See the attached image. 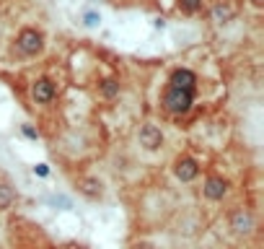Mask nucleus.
I'll list each match as a JSON object with an SVG mask.
<instances>
[{
    "label": "nucleus",
    "mask_w": 264,
    "mask_h": 249,
    "mask_svg": "<svg viewBox=\"0 0 264 249\" xmlns=\"http://www.w3.org/2000/svg\"><path fill=\"white\" fill-rule=\"evenodd\" d=\"M205 6V0H176V8L184 13V16H197Z\"/></svg>",
    "instance_id": "nucleus-14"
},
{
    "label": "nucleus",
    "mask_w": 264,
    "mask_h": 249,
    "mask_svg": "<svg viewBox=\"0 0 264 249\" xmlns=\"http://www.w3.org/2000/svg\"><path fill=\"white\" fill-rule=\"evenodd\" d=\"M31 171H34L37 177H42V179L50 177V166H47V164H34V166H31Z\"/></svg>",
    "instance_id": "nucleus-17"
},
{
    "label": "nucleus",
    "mask_w": 264,
    "mask_h": 249,
    "mask_svg": "<svg viewBox=\"0 0 264 249\" xmlns=\"http://www.w3.org/2000/svg\"><path fill=\"white\" fill-rule=\"evenodd\" d=\"M96 91H99V96H101V99H117V96H119V91H122V83H119V78L106 75V78H101V81H99Z\"/></svg>",
    "instance_id": "nucleus-11"
},
{
    "label": "nucleus",
    "mask_w": 264,
    "mask_h": 249,
    "mask_svg": "<svg viewBox=\"0 0 264 249\" xmlns=\"http://www.w3.org/2000/svg\"><path fill=\"white\" fill-rule=\"evenodd\" d=\"M16 200H19V195H16V187H13L11 182H0V210H8Z\"/></svg>",
    "instance_id": "nucleus-12"
},
{
    "label": "nucleus",
    "mask_w": 264,
    "mask_h": 249,
    "mask_svg": "<svg viewBox=\"0 0 264 249\" xmlns=\"http://www.w3.org/2000/svg\"><path fill=\"white\" fill-rule=\"evenodd\" d=\"M50 202H52L55 208H60V210H73V200H70L68 195H62V192L52 195V197H50Z\"/></svg>",
    "instance_id": "nucleus-15"
},
{
    "label": "nucleus",
    "mask_w": 264,
    "mask_h": 249,
    "mask_svg": "<svg viewBox=\"0 0 264 249\" xmlns=\"http://www.w3.org/2000/svg\"><path fill=\"white\" fill-rule=\"evenodd\" d=\"M168 86L186 88V91H194V93H197L199 78H197V73L189 70V68H176V70H171V75H168Z\"/></svg>",
    "instance_id": "nucleus-8"
},
{
    "label": "nucleus",
    "mask_w": 264,
    "mask_h": 249,
    "mask_svg": "<svg viewBox=\"0 0 264 249\" xmlns=\"http://www.w3.org/2000/svg\"><path fill=\"white\" fill-rule=\"evenodd\" d=\"M153 26H155V29H166V19H155Z\"/></svg>",
    "instance_id": "nucleus-18"
},
{
    "label": "nucleus",
    "mask_w": 264,
    "mask_h": 249,
    "mask_svg": "<svg viewBox=\"0 0 264 249\" xmlns=\"http://www.w3.org/2000/svg\"><path fill=\"white\" fill-rule=\"evenodd\" d=\"M251 6H256V8H259V6H264V0H251Z\"/></svg>",
    "instance_id": "nucleus-19"
},
{
    "label": "nucleus",
    "mask_w": 264,
    "mask_h": 249,
    "mask_svg": "<svg viewBox=\"0 0 264 249\" xmlns=\"http://www.w3.org/2000/svg\"><path fill=\"white\" fill-rule=\"evenodd\" d=\"M81 26H83V29H99V26H101V13L93 11V8H86V11L81 13Z\"/></svg>",
    "instance_id": "nucleus-13"
},
{
    "label": "nucleus",
    "mask_w": 264,
    "mask_h": 249,
    "mask_svg": "<svg viewBox=\"0 0 264 249\" xmlns=\"http://www.w3.org/2000/svg\"><path fill=\"white\" fill-rule=\"evenodd\" d=\"M230 190V182L223 174H210L205 182H202V197L210 202H220Z\"/></svg>",
    "instance_id": "nucleus-5"
},
{
    "label": "nucleus",
    "mask_w": 264,
    "mask_h": 249,
    "mask_svg": "<svg viewBox=\"0 0 264 249\" xmlns=\"http://www.w3.org/2000/svg\"><path fill=\"white\" fill-rule=\"evenodd\" d=\"M233 19H236V11H233L230 3H215V6L210 8V21H212L215 26H225V24H230Z\"/></svg>",
    "instance_id": "nucleus-10"
},
{
    "label": "nucleus",
    "mask_w": 264,
    "mask_h": 249,
    "mask_svg": "<svg viewBox=\"0 0 264 249\" xmlns=\"http://www.w3.org/2000/svg\"><path fill=\"white\" fill-rule=\"evenodd\" d=\"M75 187H78V192L86 195L88 200H99L101 192H104V184L99 177H78L75 179Z\"/></svg>",
    "instance_id": "nucleus-9"
},
{
    "label": "nucleus",
    "mask_w": 264,
    "mask_h": 249,
    "mask_svg": "<svg viewBox=\"0 0 264 249\" xmlns=\"http://www.w3.org/2000/svg\"><path fill=\"white\" fill-rule=\"evenodd\" d=\"M21 135H24L26 140H34V143H37V140L42 138L39 128H34V125H31V122H24V125H21Z\"/></svg>",
    "instance_id": "nucleus-16"
},
{
    "label": "nucleus",
    "mask_w": 264,
    "mask_h": 249,
    "mask_svg": "<svg viewBox=\"0 0 264 249\" xmlns=\"http://www.w3.org/2000/svg\"><path fill=\"white\" fill-rule=\"evenodd\" d=\"M31 99H34L37 104L50 106V104L57 99V86H55L52 78H47V75L37 78V81L31 83Z\"/></svg>",
    "instance_id": "nucleus-6"
},
{
    "label": "nucleus",
    "mask_w": 264,
    "mask_h": 249,
    "mask_svg": "<svg viewBox=\"0 0 264 249\" xmlns=\"http://www.w3.org/2000/svg\"><path fill=\"white\" fill-rule=\"evenodd\" d=\"M228 226L236 236H251L256 231V215L251 208H233L230 215H228Z\"/></svg>",
    "instance_id": "nucleus-3"
},
{
    "label": "nucleus",
    "mask_w": 264,
    "mask_h": 249,
    "mask_svg": "<svg viewBox=\"0 0 264 249\" xmlns=\"http://www.w3.org/2000/svg\"><path fill=\"white\" fill-rule=\"evenodd\" d=\"M174 177L184 184H189L199 177V161L192 159V156H179L174 161Z\"/></svg>",
    "instance_id": "nucleus-7"
},
{
    "label": "nucleus",
    "mask_w": 264,
    "mask_h": 249,
    "mask_svg": "<svg viewBox=\"0 0 264 249\" xmlns=\"http://www.w3.org/2000/svg\"><path fill=\"white\" fill-rule=\"evenodd\" d=\"M194 99H197L194 91L176 88V86H168V83H166V88H163V93H161V106H163V112L171 114V117H184V114L192 112Z\"/></svg>",
    "instance_id": "nucleus-1"
},
{
    "label": "nucleus",
    "mask_w": 264,
    "mask_h": 249,
    "mask_svg": "<svg viewBox=\"0 0 264 249\" xmlns=\"http://www.w3.org/2000/svg\"><path fill=\"white\" fill-rule=\"evenodd\" d=\"M163 130L158 128V125H153V122H145L143 128L137 130V143L143 146L145 151L155 153V151H161L163 148Z\"/></svg>",
    "instance_id": "nucleus-4"
},
{
    "label": "nucleus",
    "mask_w": 264,
    "mask_h": 249,
    "mask_svg": "<svg viewBox=\"0 0 264 249\" xmlns=\"http://www.w3.org/2000/svg\"><path fill=\"white\" fill-rule=\"evenodd\" d=\"M16 44V52L24 55V57H37L44 52V31L37 26H24L13 39Z\"/></svg>",
    "instance_id": "nucleus-2"
}]
</instances>
